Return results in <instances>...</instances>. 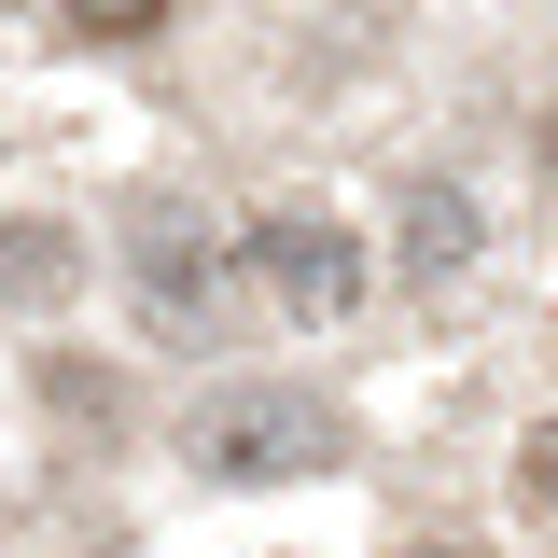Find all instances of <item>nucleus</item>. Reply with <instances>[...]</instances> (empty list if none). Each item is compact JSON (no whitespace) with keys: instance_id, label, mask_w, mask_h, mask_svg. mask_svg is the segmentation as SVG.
<instances>
[{"instance_id":"obj_6","label":"nucleus","mask_w":558,"mask_h":558,"mask_svg":"<svg viewBox=\"0 0 558 558\" xmlns=\"http://www.w3.org/2000/svg\"><path fill=\"white\" fill-rule=\"evenodd\" d=\"M517 502H531V517H558V418L531 433V461H517Z\"/></svg>"},{"instance_id":"obj_7","label":"nucleus","mask_w":558,"mask_h":558,"mask_svg":"<svg viewBox=\"0 0 558 558\" xmlns=\"http://www.w3.org/2000/svg\"><path fill=\"white\" fill-rule=\"evenodd\" d=\"M168 0H70V28H154Z\"/></svg>"},{"instance_id":"obj_1","label":"nucleus","mask_w":558,"mask_h":558,"mask_svg":"<svg viewBox=\"0 0 558 558\" xmlns=\"http://www.w3.org/2000/svg\"><path fill=\"white\" fill-rule=\"evenodd\" d=\"M182 447H196L209 475H322L349 447V418L322 405V391H279V377H252V391H209L196 418H182Z\"/></svg>"},{"instance_id":"obj_8","label":"nucleus","mask_w":558,"mask_h":558,"mask_svg":"<svg viewBox=\"0 0 558 558\" xmlns=\"http://www.w3.org/2000/svg\"><path fill=\"white\" fill-rule=\"evenodd\" d=\"M405 558H475V545H405Z\"/></svg>"},{"instance_id":"obj_4","label":"nucleus","mask_w":558,"mask_h":558,"mask_svg":"<svg viewBox=\"0 0 558 558\" xmlns=\"http://www.w3.org/2000/svg\"><path fill=\"white\" fill-rule=\"evenodd\" d=\"M461 252H475V209H461V196H447V182H433V196L405 209V266H418V279H447V266H461Z\"/></svg>"},{"instance_id":"obj_3","label":"nucleus","mask_w":558,"mask_h":558,"mask_svg":"<svg viewBox=\"0 0 558 558\" xmlns=\"http://www.w3.org/2000/svg\"><path fill=\"white\" fill-rule=\"evenodd\" d=\"M223 238H209L196 209H140L126 223V279H140V322L154 336H209V307H223Z\"/></svg>"},{"instance_id":"obj_2","label":"nucleus","mask_w":558,"mask_h":558,"mask_svg":"<svg viewBox=\"0 0 558 558\" xmlns=\"http://www.w3.org/2000/svg\"><path fill=\"white\" fill-rule=\"evenodd\" d=\"M238 279H266L293 322H336V307H363V223H336V209H279V223L238 238Z\"/></svg>"},{"instance_id":"obj_5","label":"nucleus","mask_w":558,"mask_h":558,"mask_svg":"<svg viewBox=\"0 0 558 558\" xmlns=\"http://www.w3.org/2000/svg\"><path fill=\"white\" fill-rule=\"evenodd\" d=\"M0 293H70V238H0Z\"/></svg>"}]
</instances>
